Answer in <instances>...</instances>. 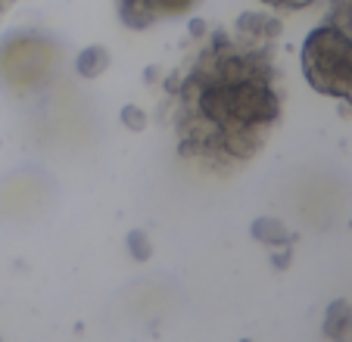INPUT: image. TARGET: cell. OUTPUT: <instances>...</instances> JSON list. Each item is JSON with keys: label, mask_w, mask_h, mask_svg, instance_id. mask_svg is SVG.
I'll return each instance as SVG.
<instances>
[{"label": "cell", "mask_w": 352, "mask_h": 342, "mask_svg": "<svg viewBox=\"0 0 352 342\" xmlns=\"http://www.w3.org/2000/svg\"><path fill=\"white\" fill-rule=\"evenodd\" d=\"M272 50L234 32H215L166 81L181 156L231 168L265 146L280 122Z\"/></svg>", "instance_id": "cell-1"}, {"label": "cell", "mask_w": 352, "mask_h": 342, "mask_svg": "<svg viewBox=\"0 0 352 342\" xmlns=\"http://www.w3.org/2000/svg\"><path fill=\"white\" fill-rule=\"evenodd\" d=\"M302 75L321 97H333L352 112V38L333 22L312 28L299 50Z\"/></svg>", "instance_id": "cell-2"}, {"label": "cell", "mask_w": 352, "mask_h": 342, "mask_svg": "<svg viewBox=\"0 0 352 342\" xmlns=\"http://www.w3.org/2000/svg\"><path fill=\"white\" fill-rule=\"evenodd\" d=\"M56 66V50L38 38H16L0 50V72L19 91H34Z\"/></svg>", "instance_id": "cell-3"}, {"label": "cell", "mask_w": 352, "mask_h": 342, "mask_svg": "<svg viewBox=\"0 0 352 342\" xmlns=\"http://www.w3.org/2000/svg\"><path fill=\"white\" fill-rule=\"evenodd\" d=\"M199 3L203 0H116V10H119L122 25L144 32L168 19H184Z\"/></svg>", "instance_id": "cell-4"}, {"label": "cell", "mask_w": 352, "mask_h": 342, "mask_svg": "<svg viewBox=\"0 0 352 342\" xmlns=\"http://www.w3.org/2000/svg\"><path fill=\"white\" fill-rule=\"evenodd\" d=\"M234 34H240L250 44H265L274 47V41L280 38V22L272 13H243L234 25Z\"/></svg>", "instance_id": "cell-5"}, {"label": "cell", "mask_w": 352, "mask_h": 342, "mask_svg": "<svg viewBox=\"0 0 352 342\" xmlns=\"http://www.w3.org/2000/svg\"><path fill=\"white\" fill-rule=\"evenodd\" d=\"M324 336L331 342H352V302L337 299V302L327 305Z\"/></svg>", "instance_id": "cell-6"}, {"label": "cell", "mask_w": 352, "mask_h": 342, "mask_svg": "<svg viewBox=\"0 0 352 342\" xmlns=\"http://www.w3.org/2000/svg\"><path fill=\"white\" fill-rule=\"evenodd\" d=\"M107 66H109V53L103 50V47H85V50L78 53V62H75L78 75H85V78H97V75H103Z\"/></svg>", "instance_id": "cell-7"}, {"label": "cell", "mask_w": 352, "mask_h": 342, "mask_svg": "<svg viewBox=\"0 0 352 342\" xmlns=\"http://www.w3.org/2000/svg\"><path fill=\"white\" fill-rule=\"evenodd\" d=\"M327 22H333L352 38V0H331V19Z\"/></svg>", "instance_id": "cell-8"}, {"label": "cell", "mask_w": 352, "mask_h": 342, "mask_svg": "<svg viewBox=\"0 0 352 342\" xmlns=\"http://www.w3.org/2000/svg\"><path fill=\"white\" fill-rule=\"evenodd\" d=\"M262 3L272 10H306L312 3H318V0H262Z\"/></svg>", "instance_id": "cell-9"}, {"label": "cell", "mask_w": 352, "mask_h": 342, "mask_svg": "<svg viewBox=\"0 0 352 342\" xmlns=\"http://www.w3.org/2000/svg\"><path fill=\"white\" fill-rule=\"evenodd\" d=\"M122 122H125L128 128H134V131H140V128H144V112H140L138 106H125V109H122Z\"/></svg>", "instance_id": "cell-10"}, {"label": "cell", "mask_w": 352, "mask_h": 342, "mask_svg": "<svg viewBox=\"0 0 352 342\" xmlns=\"http://www.w3.org/2000/svg\"><path fill=\"white\" fill-rule=\"evenodd\" d=\"M10 3H13V0H0V13H3V10H7Z\"/></svg>", "instance_id": "cell-11"}]
</instances>
